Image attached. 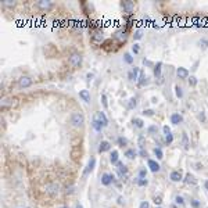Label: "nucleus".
<instances>
[{
  "label": "nucleus",
  "mask_w": 208,
  "mask_h": 208,
  "mask_svg": "<svg viewBox=\"0 0 208 208\" xmlns=\"http://www.w3.org/2000/svg\"><path fill=\"white\" fill-rule=\"evenodd\" d=\"M154 154L157 155V158H162L164 157V154H162V150L158 147V149H154Z\"/></svg>",
  "instance_id": "32"
},
{
  "label": "nucleus",
  "mask_w": 208,
  "mask_h": 208,
  "mask_svg": "<svg viewBox=\"0 0 208 208\" xmlns=\"http://www.w3.org/2000/svg\"><path fill=\"white\" fill-rule=\"evenodd\" d=\"M162 129H164V133H165V136H167V135H169V133H171V129H169V126H167V125H165L164 128H162Z\"/></svg>",
  "instance_id": "48"
},
{
  "label": "nucleus",
  "mask_w": 208,
  "mask_h": 208,
  "mask_svg": "<svg viewBox=\"0 0 208 208\" xmlns=\"http://www.w3.org/2000/svg\"><path fill=\"white\" fill-rule=\"evenodd\" d=\"M111 149V144H110V142H107V140H103L100 143V146H99V153H104V151H108Z\"/></svg>",
  "instance_id": "13"
},
{
  "label": "nucleus",
  "mask_w": 208,
  "mask_h": 208,
  "mask_svg": "<svg viewBox=\"0 0 208 208\" xmlns=\"http://www.w3.org/2000/svg\"><path fill=\"white\" fill-rule=\"evenodd\" d=\"M61 208H68V207H67V205H64V207H61Z\"/></svg>",
  "instance_id": "55"
},
{
  "label": "nucleus",
  "mask_w": 208,
  "mask_h": 208,
  "mask_svg": "<svg viewBox=\"0 0 208 208\" xmlns=\"http://www.w3.org/2000/svg\"><path fill=\"white\" fill-rule=\"evenodd\" d=\"M118 144H120L121 147H124V146H126V144H128V140H126L125 138H122V136H120V138H118Z\"/></svg>",
  "instance_id": "31"
},
{
  "label": "nucleus",
  "mask_w": 208,
  "mask_h": 208,
  "mask_svg": "<svg viewBox=\"0 0 208 208\" xmlns=\"http://www.w3.org/2000/svg\"><path fill=\"white\" fill-rule=\"evenodd\" d=\"M114 182V176L111 173H104L103 176H101V183L104 185V186H108L110 183Z\"/></svg>",
  "instance_id": "9"
},
{
  "label": "nucleus",
  "mask_w": 208,
  "mask_h": 208,
  "mask_svg": "<svg viewBox=\"0 0 208 208\" xmlns=\"http://www.w3.org/2000/svg\"><path fill=\"white\" fill-rule=\"evenodd\" d=\"M189 85L190 86H196L197 85V79H196L194 76H190L189 78Z\"/></svg>",
  "instance_id": "36"
},
{
  "label": "nucleus",
  "mask_w": 208,
  "mask_h": 208,
  "mask_svg": "<svg viewBox=\"0 0 208 208\" xmlns=\"http://www.w3.org/2000/svg\"><path fill=\"white\" fill-rule=\"evenodd\" d=\"M147 83H149V78L144 75V72H140V76H139V81H138V86L142 88V86H144Z\"/></svg>",
  "instance_id": "14"
},
{
  "label": "nucleus",
  "mask_w": 208,
  "mask_h": 208,
  "mask_svg": "<svg viewBox=\"0 0 208 208\" xmlns=\"http://www.w3.org/2000/svg\"><path fill=\"white\" fill-rule=\"evenodd\" d=\"M138 74H139V68H132V71H129V74H128V78L131 79V81H138Z\"/></svg>",
  "instance_id": "18"
},
{
  "label": "nucleus",
  "mask_w": 208,
  "mask_h": 208,
  "mask_svg": "<svg viewBox=\"0 0 208 208\" xmlns=\"http://www.w3.org/2000/svg\"><path fill=\"white\" fill-rule=\"evenodd\" d=\"M133 38H135V39H140V38H142V33H140V32H135Z\"/></svg>",
  "instance_id": "50"
},
{
  "label": "nucleus",
  "mask_w": 208,
  "mask_h": 208,
  "mask_svg": "<svg viewBox=\"0 0 208 208\" xmlns=\"http://www.w3.org/2000/svg\"><path fill=\"white\" fill-rule=\"evenodd\" d=\"M165 142H167V144H171V143H172V142H173V136H172V135H167V136H165Z\"/></svg>",
  "instance_id": "35"
},
{
  "label": "nucleus",
  "mask_w": 208,
  "mask_h": 208,
  "mask_svg": "<svg viewBox=\"0 0 208 208\" xmlns=\"http://www.w3.org/2000/svg\"><path fill=\"white\" fill-rule=\"evenodd\" d=\"M185 182H186V183H193V185H194L196 179H194V176H193V175L187 173V175H186V179H185Z\"/></svg>",
  "instance_id": "28"
},
{
  "label": "nucleus",
  "mask_w": 208,
  "mask_h": 208,
  "mask_svg": "<svg viewBox=\"0 0 208 208\" xmlns=\"http://www.w3.org/2000/svg\"><path fill=\"white\" fill-rule=\"evenodd\" d=\"M158 208H161V207H158Z\"/></svg>",
  "instance_id": "56"
},
{
  "label": "nucleus",
  "mask_w": 208,
  "mask_h": 208,
  "mask_svg": "<svg viewBox=\"0 0 208 208\" xmlns=\"http://www.w3.org/2000/svg\"><path fill=\"white\" fill-rule=\"evenodd\" d=\"M1 4H3V6H6V7H14L15 6V3L11 1V0H3V1H1Z\"/></svg>",
  "instance_id": "30"
},
{
  "label": "nucleus",
  "mask_w": 208,
  "mask_h": 208,
  "mask_svg": "<svg viewBox=\"0 0 208 208\" xmlns=\"http://www.w3.org/2000/svg\"><path fill=\"white\" fill-rule=\"evenodd\" d=\"M38 7L40 10H50L53 7V1H47V0H40L38 1Z\"/></svg>",
  "instance_id": "8"
},
{
  "label": "nucleus",
  "mask_w": 208,
  "mask_h": 208,
  "mask_svg": "<svg viewBox=\"0 0 208 208\" xmlns=\"http://www.w3.org/2000/svg\"><path fill=\"white\" fill-rule=\"evenodd\" d=\"M154 202H155V205H160L161 204V197L158 196V197H154Z\"/></svg>",
  "instance_id": "49"
},
{
  "label": "nucleus",
  "mask_w": 208,
  "mask_h": 208,
  "mask_svg": "<svg viewBox=\"0 0 208 208\" xmlns=\"http://www.w3.org/2000/svg\"><path fill=\"white\" fill-rule=\"evenodd\" d=\"M32 85V79L29 78V76H21L18 79V86L19 88H22V89H25V88H29Z\"/></svg>",
  "instance_id": "4"
},
{
  "label": "nucleus",
  "mask_w": 208,
  "mask_h": 208,
  "mask_svg": "<svg viewBox=\"0 0 208 208\" xmlns=\"http://www.w3.org/2000/svg\"><path fill=\"white\" fill-rule=\"evenodd\" d=\"M205 187H207V189H208V182H205Z\"/></svg>",
  "instance_id": "54"
},
{
  "label": "nucleus",
  "mask_w": 208,
  "mask_h": 208,
  "mask_svg": "<svg viewBox=\"0 0 208 208\" xmlns=\"http://www.w3.org/2000/svg\"><path fill=\"white\" fill-rule=\"evenodd\" d=\"M146 173H147V171H146L144 168H142V169L139 171V176L140 178H146Z\"/></svg>",
  "instance_id": "41"
},
{
  "label": "nucleus",
  "mask_w": 208,
  "mask_h": 208,
  "mask_svg": "<svg viewBox=\"0 0 208 208\" xmlns=\"http://www.w3.org/2000/svg\"><path fill=\"white\" fill-rule=\"evenodd\" d=\"M129 108H135L136 107V99L135 97H132L131 100H129V106H128Z\"/></svg>",
  "instance_id": "37"
},
{
  "label": "nucleus",
  "mask_w": 208,
  "mask_h": 208,
  "mask_svg": "<svg viewBox=\"0 0 208 208\" xmlns=\"http://www.w3.org/2000/svg\"><path fill=\"white\" fill-rule=\"evenodd\" d=\"M122 7H124V11L126 14H132V10L135 7V3L131 1V0H126V1H122Z\"/></svg>",
  "instance_id": "7"
},
{
  "label": "nucleus",
  "mask_w": 208,
  "mask_h": 208,
  "mask_svg": "<svg viewBox=\"0 0 208 208\" xmlns=\"http://www.w3.org/2000/svg\"><path fill=\"white\" fill-rule=\"evenodd\" d=\"M69 64H71L72 67H79V65L82 64V56H81L79 53H72V54L69 56Z\"/></svg>",
  "instance_id": "2"
},
{
  "label": "nucleus",
  "mask_w": 208,
  "mask_h": 208,
  "mask_svg": "<svg viewBox=\"0 0 208 208\" xmlns=\"http://www.w3.org/2000/svg\"><path fill=\"white\" fill-rule=\"evenodd\" d=\"M101 100H103V106H104V108H107V97H106V95H103L101 96Z\"/></svg>",
  "instance_id": "42"
},
{
  "label": "nucleus",
  "mask_w": 208,
  "mask_h": 208,
  "mask_svg": "<svg viewBox=\"0 0 208 208\" xmlns=\"http://www.w3.org/2000/svg\"><path fill=\"white\" fill-rule=\"evenodd\" d=\"M147 164H149V168L151 172H158L160 171V164H158L157 161H154V160H149L147 161Z\"/></svg>",
  "instance_id": "12"
},
{
  "label": "nucleus",
  "mask_w": 208,
  "mask_h": 208,
  "mask_svg": "<svg viewBox=\"0 0 208 208\" xmlns=\"http://www.w3.org/2000/svg\"><path fill=\"white\" fill-rule=\"evenodd\" d=\"M175 202H176V204H179V205H183V204H185V200H183V197H180V196H176Z\"/></svg>",
  "instance_id": "34"
},
{
  "label": "nucleus",
  "mask_w": 208,
  "mask_h": 208,
  "mask_svg": "<svg viewBox=\"0 0 208 208\" xmlns=\"http://www.w3.org/2000/svg\"><path fill=\"white\" fill-rule=\"evenodd\" d=\"M182 121H183V118H182V115H180V114L173 113L172 115H171V122H172L173 125H179Z\"/></svg>",
  "instance_id": "10"
},
{
  "label": "nucleus",
  "mask_w": 208,
  "mask_h": 208,
  "mask_svg": "<svg viewBox=\"0 0 208 208\" xmlns=\"http://www.w3.org/2000/svg\"><path fill=\"white\" fill-rule=\"evenodd\" d=\"M76 208H83V207L81 205V204H78V205H76Z\"/></svg>",
  "instance_id": "53"
},
{
  "label": "nucleus",
  "mask_w": 208,
  "mask_h": 208,
  "mask_svg": "<svg viewBox=\"0 0 208 208\" xmlns=\"http://www.w3.org/2000/svg\"><path fill=\"white\" fill-rule=\"evenodd\" d=\"M200 120H201V121H205V115H204L202 113L200 114Z\"/></svg>",
  "instance_id": "52"
},
{
  "label": "nucleus",
  "mask_w": 208,
  "mask_h": 208,
  "mask_svg": "<svg viewBox=\"0 0 208 208\" xmlns=\"http://www.w3.org/2000/svg\"><path fill=\"white\" fill-rule=\"evenodd\" d=\"M182 140H183L185 149H189V139H187V135H186V133H183L182 135Z\"/></svg>",
  "instance_id": "27"
},
{
  "label": "nucleus",
  "mask_w": 208,
  "mask_h": 208,
  "mask_svg": "<svg viewBox=\"0 0 208 208\" xmlns=\"http://www.w3.org/2000/svg\"><path fill=\"white\" fill-rule=\"evenodd\" d=\"M133 124L138 126V128H143V126H144V122L140 120V118H135V120H133Z\"/></svg>",
  "instance_id": "29"
},
{
  "label": "nucleus",
  "mask_w": 208,
  "mask_h": 208,
  "mask_svg": "<svg viewBox=\"0 0 208 208\" xmlns=\"http://www.w3.org/2000/svg\"><path fill=\"white\" fill-rule=\"evenodd\" d=\"M161 67H162V63H158L155 67H154V75L158 76L160 78V75H161Z\"/></svg>",
  "instance_id": "24"
},
{
  "label": "nucleus",
  "mask_w": 208,
  "mask_h": 208,
  "mask_svg": "<svg viewBox=\"0 0 208 208\" xmlns=\"http://www.w3.org/2000/svg\"><path fill=\"white\" fill-rule=\"evenodd\" d=\"M139 146H140V149H144V138L143 136L139 138Z\"/></svg>",
  "instance_id": "38"
},
{
  "label": "nucleus",
  "mask_w": 208,
  "mask_h": 208,
  "mask_svg": "<svg viewBox=\"0 0 208 208\" xmlns=\"http://www.w3.org/2000/svg\"><path fill=\"white\" fill-rule=\"evenodd\" d=\"M191 207L193 208H200V202L197 201V200H193V201H191Z\"/></svg>",
  "instance_id": "44"
},
{
  "label": "nucleus",
  "mask_w": 208,
  "mask_h": 208,
  "mask_svg": "<svg viewBox=\"0 0 208 208\" xmlns=\"http://www.w3.org/2000/svg\"><path fill=\"white\" fill-rule=\"evenodd\" d=\"M86 78H88V81H92V79H93V74H90V72H89L88 75H86Z\"/></svg>",
  "instance_id": "51"
},
{
  "label": "nucleus",
  "mask_w": 208,
  "mask_h": 208,
  "mask_svg": "<svg viewBox=\"0 0 208 208\" xmlns=\"http://www.w3.org/2000/svg\"><path fill=\"white\" fill-rule=\"evenodd\" d=\"M95 165H96V158L95 157H90L88 165H86V168H85V171H83V176H86L89 172H92V171H93V168H95Z\"/></svg>",
  "instance_id": "6"
},
{
  "label": "nucleus",
  "mask_w": 208,
  "mask_h": 208,
  "mask_svg": "<svg viewBox=\"0 0 208 208\" xmlns=\"http://www.w3.org/2000/svg\"><path fill=\"white\" fill-rule=\"evenodd\" d=\"M58 189H60V187H58L57 183H50V185H47V187H46L49 194H56V193H58Z\"/></svg>",
  "instance_id": "11"
},
{
  "label": "nucleus",
  "mask_w": 208,
  "mask_h": 208,
  "mask_svg": "<svg viewBox=\"0 0 208 208\" xmlns=\"http://www.w3.org/2000/svg\"><path fill=\"white\" fill-rule=\"evenodd\" d=\"M139 154L142 155V157H144V158H147L149 155H147V151H146L144 149H140V151H139Z\"/></svg>",
  "instance_id": "43"
},
{
  "label": "nucleus",
  "mask_w": 208,
  "mask_h": 208,
  "mask_svg": "<svg viewBox=\"0 0 208 208\" xmlns=\"http://www.w3.org/2000/svg\"><path fill=\"white\" fill-rule=\"evenodd\" d=\"M110 161H111V164H117V162H118V151H117V150H114V151L111 153Z\"/></svg>",
  "instance_id": "22"
},
{
  "label": "nucleus",
  "mask_w": 208,
  "mask_h": 208,
  "mask_svg": "<svg viewBox=\"0 0 208 208\" xmlns=\"http://www.w3.org/2000/svg\"><path fill=\"white\" fill-rule=\"evenodd\" d=\"M18 104V100L15 97H7L1 100V108H8V107H15Z\"/></svg>",
  "instance_id": "3"
},
{
  "label": "nucleus",
  "mask_w": 208,
  "mask_h": 208,
  "mask_svg": "<svg viewBox=\"0 0 208 208\" xmlns=\"http://www.w3.org/2000/svg\"><path fill=\"white\" fill-rule=\"evenodd\" d=\"M117 167H118V171H120V176L121 178H124V176H126L128 175V168H126L125 165L122 164V162H117Z\"/></svg>",
  "instance_id": "15"
},
{
  "label": "nucleus",
  "mask_w": 208,
  "mask_h": 208,
  "mask_svg": "<svg viewBox=\"0 0 208 208\" xmlns=\"http://www.w3.org/2000/svg\"><path fill=\"white\" fill-rule=\"evenodd\" d=\"M92 39H93L95 42H101V40H103V32L96 31V32H95V35L92 36Z\"/></svg>",
  "instance_id": "23"
},
{
  "label": "nucleus",
  "mask_w": 208,
  "mask_h": 208,
  "mask_svg": "<svg viewBox=\"0 0 208 208\" xmlns=\"http://www.w3.org/2000/svg\"><path fill=\"white\" fill-rule=\"evenodd\" d=\"M171 180H172V182H180V180H182L180 171H173V172L171 173Z\"/></svg>",
  "instance_id": "17"
},
{
  "label": "nucleus",
  "mask_w": 208,
  "mask_h": 208,
  "mask_svg": "<svg viewBox=\"0 0 208 208\" xmlns=\"http://www.w3.org/2000/svg\"><path fill=\"white\" fill-rule=\"evenodd\" d=\"M93 120L101 122V124H103V126H107V125H108V120H107V117H106V114L103 113V111H99V113H96L95 117H93Z\"/></svg>",
  "instance_id": "5"
},
{
  "label": "nucleus",
  "mask_w": 208,
  "mask_h": 208,
  "mask_svg": "<svg viewBox=\"0 0 208 208\" xmlns=\"http://www.w3.org/2000/svg\"><path fill=\"white\" fill-rule=\"evenodd\" d=\"M136 155H138V151H136L135 149H128V150L125 151V157L129 158V160H133Z\"/></svg>",
  "instance_id": "20"
},
{
  "label": "nucleus",
  "mask_w": 208,
  "mask_h": 208,
  "mask_svg": "<svg viewBox=\"0 0 208 208\" xmlns=\"http://www.w3.org/2000/svg\"><path fill=\"white\" fill-rule=\"evenodd\" d=\"M92 126L95 128L96 132H101V131H103V128H104L101 122H99V121H96V120H93V122H92Z\"/></svg>",
  "instance_id": "21"
},
{
  "label": "nucleus",
  "mask_w": 208,
  "mask_h": 208,
  "mask_svg": "<svg viewBox=\"0 0 208 208\" xmlns=\"http://www.w3.org/2000/svg\"><path fill=\"white\" fill-rule=\"evenodd\" d=\"M175 90H176V96L179 97V99H180V97L183 96V93H182V89H180V88H178V86H176V89H175Z\"/></svg>",
  "instance_id": "45"
},
{
  "label": "nucleus",
  "mask_w": 208,
  "mask_h": 208,
  "mask_svg": "<svg viewBox=\"0 0 208 208\" xmlns=\"http://www.w3.org/2000/svg\"><path fill=\"white\" fill-rule=\"evenodd\" d=\"M143 64H144V65H147V67H153V65H154V64L151 63V61H150V60H143Z\"/></svg>",
  "instance_id": "46"
},
{
  "label": "nucleus",
  "mask_w": 208,
  "mask_h": 208,
  "mask_svg": "<svg viewBox=\"0 0 208 208\" xmlns=\"http://www.w3.org/2000/svg\"><path fill=\"white\" fill-rule=\"evenodd\" d=\"M139 50H140V49H139V44H138V43H135V44L132 46V51L135 53V54H138Z\"/></svg>",
  "instance_id": "39"
},
{
  "label": "nucleus",
  "mask_w": 208,
  "mask_h": 208,
  "mask_svg": "<svg viewBox=\"0 0 208 208\" xmlns=\"http://www.w3.org/2000/svg\"><path fill=\"white\" fill-rule=\"evenodd\" d=\"M79 97H82L86 103H90V93H89V90H86V89H83V90L79 92Z\"/></svg>",
  "instance_id": "19"
},
{
  "label": "nucleus",
  "mask_w": 208,
  "mask_h": 208,
  "mask_svg": "<svg viewBox=\"0 0 208 208\" xmlns=\"http://www.w3.org/2000/svg\"><path fill=\"white\" fill-rule=\"evenodd\" d=\"M136 183H138L139 186H147L149 180L146 178H139V179H136Z\"/></svg>",
  "instance_id": "25"
},
{
  "label": "nucleus",
  "mask_w": 208,
  "mask_h": 208,
  "mask_svg": "<svg viewBox=\"0 0 208 208\" xmlns=\"http://www.w3.org/2000/svg\"><path fill=\"white\" fill-rule=\"evenodd\" d=\"M176 74H178V76H179L180 79H185V78H187V76H189V71H187L186 68H183V67H179L178 71H176Z\"/></svg>",
  "instance_id": "16"
},
{
  "label": "nucleus",
  "mask_w": 208,
  "mask_h": 208,
  "mask_svg": "<svg viewBox=\"0 0 208 208\" xmlns=\"http://www.w3.org/2000/svg\"><path fill=\"white\" fill-rule=\"evenodd\" d=\"M143 114H144V115H147V117H153V115H154V111H153V110H144V111H143Z\"/></svg>",
  "instance_id": "40"
},
{
  "label": "nucleus",
  "mask_w": 208,
  "mask_h": 208,
  "mask_svg": "<svg viewBox=\"0 0 208 208\" xmlns=\"http://www.w3.org/2000/svg\"><path fill=\"white\" fill-rule=\"evenodd\" d=\"M124 61L126 64H132L133 63V57L129 54V53H125V56H124Z\"/></svg>",
  "instance_id": "26"
},
{
  "label": "nucleus",
  "mask_w": 208,
  "mask_h": 208,
  "mask_svg": "<svg viewBox=\"0 0 208 208\" xmlns=\"http://www.w3.org/2000/svg\"><path fill=\"white\" fill-rule=\"evenodd\" d=\"M140 208H150V205H149L147 201H142L140 202Z\"/></svg>",
  "instance_id": "47"
},
{
  "label": "nucleus",
  "mask_w": 208,
  "mask_h": 208,
  "mask_svg": "<svg viewBox=\"0 0 208 208\" xmlns=\"http://www.w3.org/2000/svg\"><path fill=\"white\" fill-rule=\"evenodd\" d=\"M157 131H158V128L155 125H151V126L147 128V132L149 133H157Z\"/></svg>",
  "instance_id": "33"
},
{
  "label": "nucleus",
  "mask_w": 208,
  "mask_h": 208,
  "mask_svg": "<svg viewBox=\"0 0 208 208\" xmlns=\"http://www.w3.org/2000/svg\"><path fill=\"white\" fill-rule=\"evenodd\" d=\"M71 124L74 126H82L85 124V117H83L82 113H74L71 115Z\"/></svg>",
  "instance_id": "1"
}]
</instances>
